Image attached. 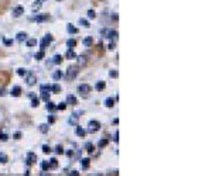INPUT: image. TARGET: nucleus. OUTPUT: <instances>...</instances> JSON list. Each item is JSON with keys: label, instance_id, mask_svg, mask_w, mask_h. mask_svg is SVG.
I'll use <instances>...</instances> for the list:
<instances>
[{"label": "nucleus", "instance_id": "1", "mask_svg": "<svg viewBox=\"0 0 212 176\" xmlns=\"http://www.w3.org/2000/svg\"><path fill=\"white\" fill-rule=\"evenodd\" d=\"M78 66H75V65H71L68 69H66V75H65V78L68 80H71V79H75L76 78V75H78Z\"/></svg>", "mask_w": 212, "mask_h": 176}, {"label": "nucleus", "instance_id": "2", "mask_svg": "<svg viewBox=\"0 0 212 176\" xmlns=\"http://www.w3.org/2000/svg\"><path fill=\"white\" fill-rule=\"evenodd\" d=\"M99 128H100V123L96 120H92L88 123V133H96V131H99Z\"/></svg>", "mask_w": 212, "mask_h": 176}, {"label": "nucleus", "instance_id": "3", "mask_svg": "<svg viewBox=\"0 0 212 176\" xmlns=\"http://www.w3.org/2000/svg\"><path fill=\"white\" fill-rule=\"evenodd\" d=\"M51 42H52V35H51V34H47V35H45V37H44V38L41 40V44H40L41 49L44 51V49L47 48V47H48Z\"/></svg>", "mask_w": 212, "mask_h": 176}, {"label": "nucleus", "instance_id": "4", "mask_svg": "<svg viewBox=\"0 0 212 176\" xmlns=\"http://www.w3.org/2000/svg\"><path fill=\"white\" fill-rule=\"evenodd\" d=\"M79 114H82V111H75V113H72V114H71V117H69V120H68V123H69L71 126H78Z\"/></svg>", "mask_w": 212, "mask_h": 176}, {"label": "nucleus", "instance_id": "5", "mask_svg": "<svg viewBox=\"0 0 212 176\" xmlns=\"http://www.w3.org/2000/svg\"><path fill=\"white\" fill-rule=\"evenodd\" d=\"M25 82L28 86H34L37 83V76L34 73H27V78H25Z\"/></svg>", "mask_w": 212, "mask_h": 176}, {"label": "nucleus", "instance_id": "6", "mask_svg": "<svg viewBox=\"0 0 212 176\" xmlns=\"http://www.w3.org/2000/svg\"><path fill=\"white\" fill-rule=\"evenodd\" d=\"M78 92H79L81 95H88V93L90 92V86L89 85H86V83L79 85V86H78Z\"/></svg>", "mask_w": 212, "mask_h": 176}, {"label": "nucleus", "instance_id": "7", "mask_svg": "<svg viewBox=\"0 0 212 176\" xmlns=\"http://www.w3.org/2000/svg\"><path fill=\"white\" fill-rule=\"evenodd\" d=\"M49 17L48 14H40V16H34L31 17V21H37V23H44V21H47Z\"/></svg>", "mask_w": 212, "mask_h": 176}, {"label": "nucleus", "instance_id": "8", "mask_svg": "<svg viewBox=\"0 0 212 176\" xmlns=\"http://www.w3.org/2000/svg\"><path fill=\"white\" fill-rule=\"evenodd\" d=\"M27 163H28V165H33L34 162H35V161H37V155H35V154H34V152H28V154H27Z\"/></svg>", "mask_w": 212, "mask_h": 176}, {"label": "nucleus", "instance_id": "9", "mask_svg": "<svg viewBox=\"0 0 212 176\" xmlns=\"http://www.w3.org/2000/svg\"><path fill=\"white\" fill-rule=\"evenodd\" d=\"M21 14H24V7H23V6H17V7H14V10H13V16L20 17Z\"/></svg>", "mask_w": 212, "mask_h": 176}, {"label": "nucleus", "instance_id": "10", "mask_svg": "<svg viewBox=\"0 0 212 176\" xmlns=\"http://www.w3.org/2000/svg\"><path fill=\"white\" fill-rule=\"evenodd\" d=\"M106 37H107V38H109L110 41H116V40H117V37H119V34H117V31L112 30V31H107Z\"/></svg>", "mask_w": 212, "mask_h": 176}, {"label": "nucleus", "instance_id": "11", "mask_svg": "<svg viewBox=\"0 0 212 176\" xmlns=\"http://www.w3.org/2000/svg\"><path fill=\"white\" fill-rule=\"evenodd\" d=\"M49 92H51V86H49V85H41L40 86L41 95H49Z\"/></svg>", "mask_w": 212, "mask_h": 176}, {"label": "nucleus", "instance_id": "12", "mask_svg": "<svg viewBox=\"0 0 212 176\" xmlns=\"http://www.w3.org/2000/svg\"><path fill=\"white\" fill-rule=\"evenodd\" d=\"M27 32H24V31H21V32H17V35H16V40L18 41V42H23V41H25L27 40Z\"/></svg>", "mask_w": 212, "mask_h": 176}, {"label": "nucleus", "instance_id": "13", "mask_svg": "<svg viewBox=\"0 0 212 176\" xmlns=\"http://www.w3.org/2000/svg\"><path fill=\"white\" fill-rule=\"evenodd\" d=\"M10 95H11L13 97H18L20 95H21V88H20V86H14Z\"/></svg>", "mask_w": 212, "mask_h": 176}, {"label": "nucleus", "instance_id": "14", "mask_svg": "<svg viewBox=\"0 0 212 176\" xmlns=\"http://www.w3.org/2000/svg\"><path fill=\"white\" fill-rule=\"evenodd\" d=\"M89 163H90V159L89 158H83V159H81V166L82 169H89Z\"/></svg>", "mask_w": 212, "mask_h": 176}, {"label": "nucleus", "instance_id": "15", "mask_svg": "<svg viewBox=\"0 0 212 176\" xmlns=\"http://www.w3.org/2000/svg\"><path fill=\"white\" fill-rule=\"evenodd\" d=\"M75 134H76L78 137H81V138H83V137H85V134H86V131H85V130H83L82 127H78V126H76V130H75Z\"/></svg>", "mask_w": 212, "mask_h": 176}, {"label": "nucleus", "instance_id": "16", "mask_svg": "<svg viewBox=\"0 0 212 176\" xmlns=\"http://www.w3.org/2000/svg\"><path fill=\"white\" fill-rule=\"evenodd\" d=\"M66 104H71V106H75V104H76V97L72 96V95H69V96L66 97Z\"/></svg>", "mask_w": 212, "mask_h": 176}, {"label": "nucleus", "instance_id": "17", "mask_svg": "<svg viewBox=\"0 0 212 176\" xmlns=\"http://www.w3.org/2000/svg\"><path fill=\"white\" fill-rule=\"evenodd\" d=\"M105 82H102V80H99L98 83H96V85H95V89H96V90H98V92H102V90H103V89H105Z\"/></svg>", "mask_w": 212, "mask_h": 176}, {"label": "nucleus", "instance_id": "18", "mask_svg": "<svg viewBox=\"0 0 212 176\" xmlns=\"http://www.w3.org/2000/svg\"><path fill=\"white\" fill-rule=\"evenodd\" d=\"M93 44V37H86L85 40H83V45L85 47H90Z\"/></svg>", "mask_w": 212, "mask_h": 176}, {"label": "nucleus", "instance_id": "19", "mask_svg": "<svg viewBox=\"0 0 212 176\" xmlns=\"http://www.w3.org/2000/svg\"><path fill=\"white\" fill-rule=\"evenodd\" d=\"M105 106H106V107H109V109H112V107L114 106V100L112 99V97L106 99V100H105Z\"/></svg>", "mask_w": 212, "mask_h": 176}, {"label": "nucleus", "instance_id": "20", "mask_svg": "<svg viewBox=\"0 0 212 176\" xmlns=\"http://www.w3.org/2000/svg\"><path fill=\"white\" fill-rule=\"evenodd\" d=\"M47 110H48V111H55V110H57V106L48 100V102H47Z\"/></svg>", "mask_w": 212, "mask_h": 176}, {"label": "nucleus", "instance_id": "21", "mask_svg": "<svg viewBox=\"0 0 212 176\" xmlns=\"http://www.w3.org/2000/svg\"><path fill=\"white\" fill-rule=\"evenodd\" d=\"M7 162H8V156L6 154L0 152V163H7Z\"/></svg>", "mask_w": 212, "mask_h": 176}, {"label": "nucleus", "instance_id": "22", "mask_svg": "<svg viewBox=\"0 0 212 176\" xmlns=\"http://www.w3.org/2000/svg\"><path fill=\"white\" fill-rule=\"evenodd\" d=\"M85 149L88 151V154H93V144L92 142H86V145H85Z\"/></svg>", "mask_w": 212, "mask_h": 176}, {"label": "nucleus", "instance_id": "23", "mask_svg": "<svg viewBox=\"0 0 212 176\" xmlns=\"http://www.w3.org/2000/svg\"><path fill=\"white\" fill-rule=\"evenodd\" d=\"M61 62H62V56H61V55H55L54 58H52V64L59 65Z\"/></svg>", "mask_w": 212, "mask_h": 176}, {"label": "nucleus", "instance_id": "24", "mask_svg": "<svg viewBox=\"0 0 212 176\" xmlns=\"http://www.w3.org/2000/svg\"><path fill=\"white\" fill-rule=\"evenodd\" d=\"M62 78V73H61V71H55V72L52 73V79L54 80H59Z\"/></svg>", "mask_w": 212, "mask_h": 176}, {"label": "nucleus", "instance_id": "25", "mask_svg": "<svg viewBox=\"0 0 212 176\" xmlns=\"http://www.w3.org/2000/svg\"><path fill=\"white\" fill-rule=\"evenodd\" d=\"M66 31L69 32V34H76V32H78V30H76L72 24H68V27H66Z\"/></svg>", "mask_w": 212, "mask_h": 176}, {"label": "nucleus", "instance_id": "26", "mask_svg": "<svg viewBox=\"0 0 212 176\" xmlns=\"http://www.w3.org/2000/svg\"><path fill=\"white\" fill-rule=\"evenodd\" d=\"M78 64H79V65H86V56H85V55H79V56H78Z\"/></svg>", "mask_w": 212, "mask_h": 176}, {"label": "nucleus", "instance_id": "27", "mask_svg": "<svg viewBox=\"0 0 212 176\" xmlns=\"http://www.w3.org/2000/svg\"><path fill=\"white\" fill-rule=\"evenodd\" d=\"M59 90H61V86H59L58 83H55V85L51 86V92H52V93H58Z\"/></svg>", "mask_w": 212, "mask_h": 176}, {"label": "nucleus", "instance_id": "28", "mask_svg": "<svg viewBox=\"0 0 212 176\" xmlns=\"http://www.w3.org/2000/svg\"><path fill=\"white\" fill-rule=\"evenodd\" d=\"M66 58H68V59H73V58H76V54L73 52L72 49H69V51L66 52Z\"/></svg>", "mask_w": 212, "mask_h": 176}, {"label": "nucleus", "instance_id": "29", "mask_svg": "<svg viewBox=\"0 0 212 176\" xmlns=\"http://www.w3.org/2000/svg\"><path fill=\"white\" fill-rule=\"evenodd\" d=\"M48 165H49V168H52V169L57 168V165H58V163H57V159H55V158H51V159H49V163H48Z\"/></svg>", "mask_w": 212, "mask_h": 176}, {"label": "nucleus", "instance_id": "30", "mask_svg": "<svg viewBox=\"0 0 212 176\" xmlns=\"http://www.w3.org/2000/svg\"><path fill=\"white\" fill-rule=\"evenodd\" d=\"M38 104H40V99L35 96V97H33V100H31V106L33 107H38Z\"/></svg>", "mask_w": 212, "mask_h": 176}, {"label": "nucleus", "instance_id": "31", "mask_svg": "<svg viewBox=\"0 0 212 176\" xmlns=\"http://www.w3.org/2000/svg\"><path fill=\"white\" fill-rule=\"evenodd\" d=\"M40 131L42 133V134L48 133V124H41V126H40Z\"/></svg>", "mask_w": 212, "mask_h": 176}, {"label": "nucleus", "instance_id": "32", "mask_svg": "<svg viewBox=\"0 0 212 176\" xmlns=\"http://www.w3.org/2000/svg\"><path fill=\"white\" fill-rule=\"evenodd\" d=\"M79 24L83 25L85 28H89V27H90L89 23H88V20H85V18H81V20H79Z\"/></svg>", "mask_w": 212, "mask_h": 176}, {"label": "nucleus", "instance_id": "33", "mask_svg": "<svg viewBox=\"0 0 212 176\" xmlns=\"http://www.w3.org/2000/svg\"><path fill=\"white\" fill-rule=\"evenodd\" d=\"M34 45H37V40H34V38H31V40H28L27 41V47H34Z\"/></svg>", "mask_w": 212, "mask_h": 176}, {"label": "nucleus", "instance_id": "34", "mask_svg": "<svg viewBox=\"0 0 212 176\" xmlns=\"http://www.w3.org/2000/svg\"><path fill=\"white\" fill-rule=\"evenodd\" d=\"M34 58H35L37 61H41V59L44 58V51L41 49V51H40V52H38V54H35V56H34Z\"/></svg>", "mask_w": 212, "mask_h": 176}, {"label": "nucleus", "instance_id": "35", "mask_svg": "<svg viewBox=\"0 0 212 176\" xmlns=\"http://www.w3.org/2000/svg\"><path fill=\"white\" fill-rule=\"evenodd\" d=\"M41 169H42V170H48V169H49V165H48V162H45V161H42V162H41Z\"/></svg>", "mask_w": 212, "mask_h": 176}, {"label": "nucleus", "instance_id": "36", "mask_svg": "<svg viewBox=\"0 0 212 176\" xmlns=\"http://www.w3.org/2000/svg\"><path fill=\"white\" fill-rule=\"evenodd\" d=\"M106 145H107V140H100V141H99L98 142V147L99 148H103V147H106Z\"/></svg>", "mask_w": 212, "mask_h": 176}, {"label": "nucleus", "instance_id": "37", "mask_svg": "<svg viewBox=\"0 0 212 176\" xmlns=\"http://www.w3.org/2000/svg\"><path fill=\"white\" fill-rule=\"evenodd\" d=\"M66 45H68L69 48H73V47L76 45V41H75V40H68V41H66Z\"/></svg>", "mask_w": 212, "mask_h": 176}, {"label": "nucleus", "instance_id": "38", "mask_svg": "<svg viewBox=\"0 0 212 176\" xmlns=\"http://www.w3.org/2000/svg\"><path fill=\"white\" fill-rule=\"evenodd\" d=\"M55 152H57V154H59V155H61V154H64V148H62V147H61V145H57V147H55Z\"/></svg>", "mask_w": 212, "mask_h": 176}, {"label": "nucleus", "instance_id": "39", "mask_svg": "<svg viewBox=\"0 0 212 176\" xmlns=\"http://www.w3.org/2000/svg\"><path fill=\"white\" fill-rule=\"evenodd\" d=\"M17 73H18V75H20V76H25V69L24 68H18V69H17Z\"/></svg>", "mask_w": 212, "mask_h": 176}, {"label": "nucleus", "instance_id": "40", "mask_svg": "<svg viewBox=\"0 0 212 176\" xmlns=\"http://www.w3.org/2000/svg\"><path fill=\"white\" fill-rule=\"evenodd\" d=\"M40 7H41V1H40V0H37V1L33 4V10H38Z\"/></svg>", "mask_w": 212, "mask_h": 176}, {"label": "nucleus", "instance_id": "41", "mask_svg": "<svg viewBox=\"0 0 212 176\" xmlns=\"http://www.w3.org/2000/svg\"><path fill=\"white\" fill-rule=\"evenodd\" d=\"M42 152H44V154H49V152H51V148H49L48 145H42Z\"/></svg>", "mask_w": 212, "mask_h": 176}, {"label": "nucleus", "instance_id": "42", "mask_svg": "<svg viewBox=\"0 0 212 176\" xmlns=\"http://www.w3.org/2000/svg\"><path fill=\"white\" fill-rule=\"evenodd\" d=\"M109 76H110V78H117V76H119V73H117V71H110V72H109Z\"/></svg>", "mask_w": 212, "mask_h": 176}, {"label": "nucleus", "instance_id": "43", "mask_svg": "<svg viewBox=\"0 0 212 176\" xmlns=\"http://www.w3.org/2000/svg\"><path fill=\"white\" fill-rule=\"evenodd\" d=\"M66 109V103H59L57 106V110H65Z\"/></svg>", "mask_w": 212, "mask_h": 176}, {"label": "nucleus", "instance_id": "44", "mask_svg": "<svg viewBox=\"0 0 212 176\" xmlns=\"http://www.w3.org/2000/svg\"><path fill=\"white\" fill-rule=\"evenodd\" d=\"M95 17H96L95 11H93V10H89V11H88V18H95Z\"/></svg>", "mask_w": 212, "mask_h": 176}, {"label": "nucleus", "instance_id": "45", "mask_svg": "<svg viewBox=\"0 0 212 176\" xmlns=\"http://www.w3.org/2000/svg\"><path fill=\"white\" fill-rule=\"evenodd\" d=\"M113 141H114V142H119V131H116V133H114Z\"/></svg>", "mask_w": 212, "mask_h": 176}, {"label": "nucleus", "instance_id": "46", "mask_svg": "<svg viewBox=\"0 0 212 176\" xmlns=\"http://www.w3.org/2000/svg\"><path fill=\"white\" fill-rule=\"evenodd\" d=\"M0 140L1 141H7V134H1L0 133Z\"/></svg>", "mask_w": 212, "mask_h": 176}, {"label": "nucleus", "instance_id": "47", "mask_svg": "<svg viewBox=\"0 0 212 176\" xmlns=\"http://www.w3.org/2000/svg\"><path fill=\"white\" fill-rule=\"evenodd\" d=\"M3 42H4V44H6L7 47H10V45L13 44V41H11V40H4V38H3Z\"/></svg>", "mask_w": 212, "mask_h": 176}, {"label": "nucleus", "instance_id": "48", "mask_svg": "<svg viewBox=\"0 0 212 176\" xmlns=\"http://www.w3.org/2000/svg\"><path fill=\"white\" fill-rule=\"evenodd\" d=\"M54 121H55V117H54V116H49V119H48V123H49V124H52Z\"/></svg>", "mask_w": 212, "mask_h": 176}, {"label": "nucleus", "instance_id": "49", "mask_svg": "<svg viewBox=\"0 0 212 176\" xmlns=\"http://www.w3.org/2000/svg\"><path fill=\"white\" fill-rule=\"evenodd\" d=\"M21 138V133H16L14 134V140H20Z\"/></svg>", "mask_w": 212, "mask_h": 176}, {"label": "nucleus", "instance_id": "50", "mask_svg": "<svg viewBox=\"0 0 212 176\" xmlns=\"http://www.w3.org/2000/svg\"><path fill=\"white\" fill-rule=\"evenodd\" d=\"M4 95H6V89L3 88V89H0V97L1 96H4Z\"/></svg>", "mask_w": 212, "mask_h": 176}, {"label": "nucleus", "instance_id": "51", "mask_svg": "<svg viewBox=\"0 0 212 176\" xmlns=\"http://www.w3.org/2000/svg\"><path fill=\"white\" fill-rule=\"evenodd\" d=\"M66 155H68V156H72V155H73V151H72V149H69V151H66Z\"/></svg>", "mask_w": 212, "mask_h": 176}, {"label": "nucleus", "instance_id": "52", "mask_svg": "<svg viewBox=\"0 0 212 176\" xmlns=\"http://www.w3.org/2000/svg\"><path fill=\"white\" fill-rule=\"evenodd\" d=\"M114 48V41H112L110 44H109V49H113Z\"/></svg>", "mask_w": 212, "mask_h": 176}, {"label": "nucleus", "instance_id": "53", "mask_svg": "<svg viewBox=\"0 0 212 176\" xmlns=\"http://www.w3.org/2000/svg\"><path fill=\"white\" fill-rule=\"evenodd\" d=\"M71 175H73V176H78V175H79V172H76V170H72V172H71Z\"/></svg>", "mask_w": 212, "mask_h": 176}, {"label": "nucleus", "instance_id": "54", "mask_svg": "<svg viewBox=\"0 0 212 176\" xmlns=\"http://www.w3.org/2000/svg\"><path fill=\"white\" fill-rule=\"evenodd\" d=\"M58 1H59V0H58Z\"/></svg>", "mask_w": 212, "mask_h": 176}]
</instances>
